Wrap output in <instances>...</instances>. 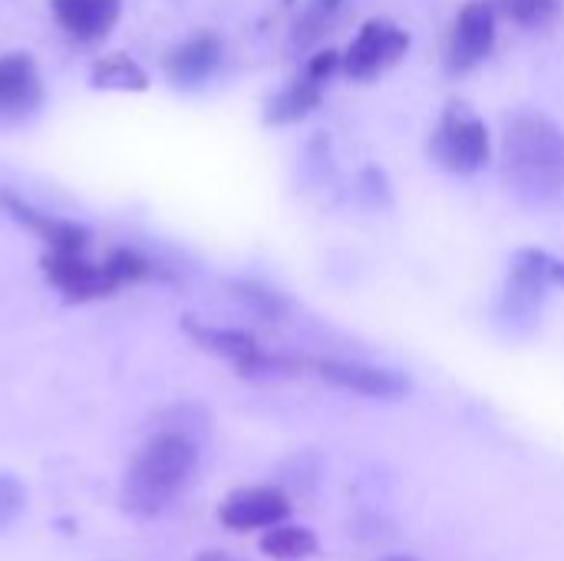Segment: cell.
Instances as JSON below:
<instances>
[{
	"instance_id": "d6986e66",
	"label": "cell",
	"mask_w": 564,
	"mask_h": 561,
	"mask_svg": "<svg viewBox=\"0 0 564 561\" xmlns=\"http://www.w3.org/2000/svg\"><path fill=\"white\" fill-rule=\"evenodd\" d=\"M235 291H238V298H241L258 317H264V321H278V317H284V311H288L284 298H281L278 291L258 284V281H245V284H238Z\"/></svg>"
},
{
	"instance_id": "603a6c76",
	"label": "cell",
	"mask_w": 564,
	"mask_h": 561,
	"mask_svg": "<svg viewBox=\"0 0 564 561\" xmlns=\"http://www.w3.org/2000/svg\"><path fill=\"white\" fill-rule=\"evenodd\" d=\"M195 561H245V559H238V555H231V552H221V549H208V552H198Z\"/></svg>"
},
{
	"instance_id": "44dd1931",
	"label": "cell",
	"mask_w": 564,
	"mask_h": 561,
	"mask_svg": "<svg viewBox=\"0 0 564 561\" xmlns=\"http://www.w3.org/2000/svg\"><path fill=\"white\" fill-rule=\"evenodd\" d=\"M26 509V486L10 476V473H0V529H10Z\"/></svg>"
},
{
	"instance_id": "7c38bea8",
	"label": "cell",
	"mask_w": 564,
	"mask_h": 561,
	"mask_svg": "<svg viewBox=\"0 0 564 561\" xmlns=\"http://www.w3.org/2000/svg\"><path fill=\"white\" fill-rule=\"evenodd\" d=\"M50 10L69 36L96 43L116 26L122 0H50Z\"/></svg>"
},
{
	"instance_id": "2e32d148",
	"label": "cell",
	"mask_w": 564,
	"mask_h": 561,
	"mask_svg": "<svg viewBox=\"0 0 564 561\" xmlns=\"http://www.w3.org/2000/svg\"><path fill=\"white\" fill-rule=\"evenodd\" d=\"M258 549H261V555L274 561H307L321 552V539H317V532L311 526L278 522V526L261 532Z\"/></svg>"
},
{
	"instance_id": "52a82bcc",
	"label": "cell",
	"mask_w": 564,
	"mask_h": 561,
	"mask_svg": "<svg viewBox=\"0 0 564 561\" xmlns=\"http://www.w3.org/2000/svg\"><path fill=\"white\" fill-rule=\"evenodd\" d=\"M496 3L489 0H469L459 17L453 20L449 43H446V66L449 73H469L476 69L496 46Z\"/></svg>"
},
{
	"instance_id": "ac0fdd59",
	"label": "cell",
	"mask_w": 564,
	"mask_h": 561,
	"mask_svg": "<svg viewBox=\"0 0 564 561\" xmlns=\"http://www.w3.org/2000/svg\"><path fill=\"white\" fill-rule=\"evenodd\" d=\"M564 0H496V10L506 13L512 23L519 26H529V30H539V26H549L558 20Z\"/></svg>"
},
{
	"instance_id": "e0dca14e",
	"label": "cell",
	"mask_w": 564,
	"mask_h": 561,
	"mask_svg": "<svg viewBox=\"0 0 564 561\" xmlns=\"http://www.w3.org/2000/svg\"><path fill=\"white\" fill-rule=\"evenodd\" d=\"M89 79L96 89H109V93H145L149 89L145 69L135 60H129L126 53H109V56L96 60Z\"/></svg>"
},
{
	"instance_id": "ba28073f",
	"label": "cell",
	"mask_w": 564,
	"mask_h": 561,
	"mask_svg": "<svg viewBox=\"0 0 564 561\" xmlns=\"http://www.w3.org/2000/svg\"><path fill=\"white\" fill-rule=\"evenodd\" d=\"M317 377L337 390L370 397V400H403L413 390V380L393 367L360 364V360H317Z\"/></svg>"
},
{
	"instance_id": "9a60e30c",
	"label": "cell",
	"mask_w": 564,
	"mask_h": 561,
	"mask_svg": "<svg viewBox=\"0 0 564 561\" xmlns=\"http://www.w3.org/2000/svg\"><path fill=\"white\" fill-rule=\"evenodd\" d=\"M545 291L549 284L519 271V268H509V281H506V291H502V304H499V314L502 321H509L512 327H532L542 314V304H545Z\"/></svg>"
},
{
	"instance_id": "277c9868",
	"label": "cell",
	"mask_w": 564,
	"mask_h": 561,
	"mask_svg": "<svg viewBox=\"0 0 564 561\" xmlns=\"http://www.w3.org/2000/svg\"><path fill=\"white\" fill-rule=\"evenodd\" d=\"M185 334L208 354L228 360L241 377H278V374H291L297 370V364L284 360V357H271L251 334L245 331H231V327H208L195 317L182 321Z\"/></svg>"
},
{
	"instance_id": "8992f818",
	"label": "cell",
	"mask_w": 564,
	"mask_h": 561,
	"mask_svg": "<svg viewBox=\"0 0 564 561\" xmlns=\"http://www.w3.org/2000/svg\"><path fill=\"white\" fill-rule=\"evenodd\" d=\"M40 268H43L46 281L66 301H96V298H109L112 291L122 288L106 261L93 265L83 258V251H50L46 248V255L40 258Z\"/></svg>"
},
{
	"instance_id": "4fadbf2b",
	"label": "cell",
	"mask_w": 564,
	"mask_h": 561,
	"mask_svg": "<svg viewBox=\"0 0 564 561\" xmlns=\"http://www.w3.org/2000/svg\"><path fill=\"white\" fill-rule=\"evenodd\" d=\"M221 66V40L215 33H195L165 56V73L175 86H202Z\"/></svg>"
},
{
	"instance_id": "30bf717a",
	"label": "cell",
	"mask_w": 564,
	"mask_h": 561,
	"mask_svg": "<svg viewBox=\"0 0 564 561\" xmlns=\"http://www.w3.org/2000/svg\"><path fill=\"white\" fill-rule=\"evenodd\" d=\"M43 103L40 69L30 53H0V122L26 119Z\"/></svg>"
},
{
	"instance_id": "cb8c5ba5",
	"label": "cell",
	"mask_w": 564,
	"mask_h": 561,
	"mask_svg": "<svg viewBox=\"0 0 564 561\" xmlns=\"http://www.w3.org/2000/svg\"><path fill=\"white\" fill-rule=\"evenodd\" d=\"M380 561H416L413 555H383Z\"/></svg>"
},
{
	"instance_id": "7402d4cb",
	"label": "cell",
	"mask_w": 564,
	"mask_h": 561,
	"mask_svg": "<svg viewBox=\"0 0 564 561\" xmlns=\"http://www.w3.org/2000/svg\"><path fill=\"white\" fill-rule=\"evenodd\" d=\"M340 63H344V53H337V50H321V53H314L311 60H307V76L311 79H317V83H324L327 86V79L340 69Z\"/></svg>"
},
{
	"instance_id": "7a4b0ae2",
	"label": "cell",
	"mask_w": 564,
	"mask_h": 561,
	"mask_svg": "<svg viewBox=\"0 0 564 561\" xmlns=\"http://www.w3.org/2000/svg\"><path fill=\"white\" fill-rule=\"evenodd\" d=\"M502 169L509 188L522 202H555L564 188V132L539 112L512 116L506 122Z\"/></svg>"
},
{
	"instance_id": "8fae6325",
	"label": "cell",
	"mask_w": 564,
	"mask_h": 561,
	"mask_svg": "<svg viewBox=\"0 0 564 561\" xmlns=\"http://www.w3.org/2000/svg\"><path fill=\"white\" fill-rule=\"evenodd\" d=\"M0 205L10 212V218H13L17 225H23L26 231H33L50 251H86V245H89L86 228H79L76 222H66V218L36 212L33 205H26L23 198H17V195H10V192L0 195Z\"/></svg>"
},
{
	"instance_id": "9c48e42d",
	"label": "cell",
	"mask_w": 564,
	"mask_h": 561,
	"mask_svg": "<svg viewBox=\"0 0 564 561\" xmlns=\"http://www.w3.org/2000/svg\"><path fill=\"white\" fill-rule=\"evenodd\" d=\"M291 519V499L274 486H245L225 496L218 506V522L228 532H264Z\"/></svg>"
},
{
	"instance_id": "ffe728a7",
	"label": "cell",
	"mask_w": 564,
	"mask_h": 561,
	"mask_svg": "<svg viewBox=\"0 0 564 561\" xmlns=\"http://www.w3.org/2000/svg\"><path fill=\"white\" fill-rule=\"evenodd\" d=\"M347 0H311V7L304 10L301 23H297V33H294V43L297 46H307L311 40L321 36V30L327 26V20L344 7Z\"/></svg>"
},
{
	"instance_id": "5b68a950",
	"label": "cell",
	"mask_w": 564,
	"mask_h": 561,
	"mask_svg": "<svg viewBox=\"0 0 564 561\" xmlns=\"http://www.w3.org/2000/svg\"><path fill=\"white\" fill-rule=\"evenodd\" d=\"M410 33L403 26H397L393 20H367L360 26V33L350 40V46L344 50V63L340 69L350 79H377L380 73H387L390 66H397L406 50H410Z\"/></svg>"
},
{
	"instance_id": "6da1fadb",
	"label": "cell",
	"mask_w": 564,
	"mask_h": 561,
	"mask_svg": "<svg viewBox=\"0 0 564 561\" xmlns=\"http://www.w3.org/2000/svg\"><path fill=\"white\" fill-rule=\"evenodd\" d=\"M198 473V443L188 433L162 430L149 436L129 460L122 479V506L139 519L165 513Z\"/></svg>"
},
{
	"instance_id": "3957f363",
	"label": "cell",
	"mask_w": 564,
	"mask_h": 561,
	"mask_svg": "<svg viewBox=\"0 0 564 561\" xmlns=\"http://www.w3.org/2000/svg\"><path fill=\"white\" fill-rule=\"evenodd\" d=\"M430 155L456 175H476L492 159L489 126L463 103H449L436 132L430 136Z\"/></svg>"
},
{
	"instance_id": "5bb4252c",
	"label": "cell",
	"mask_w": 564,
	"mask_h": 561,
	"mask_svg": "<svg viewBox=\"0 0 564 561\" xmlns=\"http://www.w3.org/2000/svg\"><path fill=\"white\" fill-rule=\"evenodd\" d=\"M321 103H324V83H317L304 73L264 103V122L268 126H294V122L307 119Z\"/></svg>"
}]
</instances>
